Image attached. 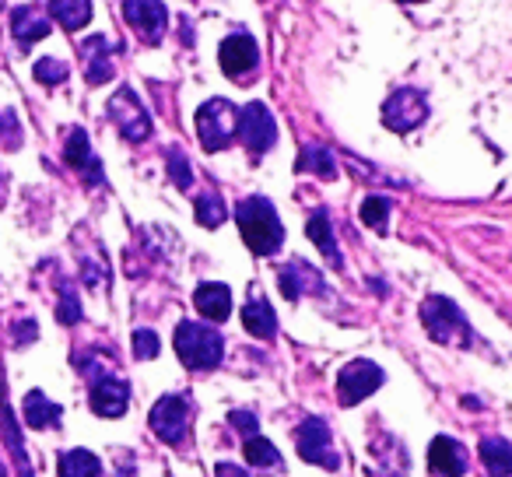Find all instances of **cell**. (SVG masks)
I'll use <instances>...</instances> for the list:
<instances>
[{
  "instance_id": "cell-1",
  "label": "cell",
  "mask_w": 512,
  "mask_h": 477,
  "mask_svg": "<svg viewBox=\"0 0 512 477\" xmlns=\"http://www.w3.org/2000/svg\"><path fill=\"white\" fill-rule=\"evenodd\" d=\"M235 221H239V232L246 239V246L256 253V257H271V253L281 250L285 243V228L278 221V211H274L271 200L264 197H249L235 207Z\"/></svg>"
},
{
  "instance_id": "cell-2",
  "label": "cell",
  "mask_w": 512,
  "mask_h": 477,
  "mask_svg": "<svg viewBox=\"0 0 512 477\" xmlns=\"http://www.w3.org/2000/svg\"><path fill=\"white\" fill-rule=\"evenodd\" d=\"M221 334L204 323H179L176 327V355L186 369L200 372V369H214L221 362Z\"/></svg>"
},
{
  "instance_id": "cell-3",
  "label": "cell",
  "mask_w": 512,
  "mask_h": 477,
  "mask_svg": "<svg viewBox=\"0 0 512 477\" xmlns=\"http://www.w3.org/2000/svg\"><path fill=\"white\" fill-rule=\"evenodd\" d=\"M421 320H425V330L432 334V341L439 344H467L470 341V327L463 320V313L442 295H432V299L421 302Z\"/></svg>"
},
{
  "instance_id": "cell-4",
  "label": "cell",
  "mask_w": 512,
  "mask_h": 477,
  "mask_svg": "<svg viewBox=\"0 0 512 477\" xmlns=\"http://www.w3.org/2000/svg\"><path fill=\"white\" fill-rule=\"evenodd\" d=\"M235 127H239V113H235L232 102L225 99H211L200 106L197 113V134H200V144L207 151H221L232 144L235 137Z\"/></svg>"
},
{
  "instance_id": "cell-5",
  "label": "cell",
  "mask_w": 512,
  "mask_h": 477,
  "mask_svg": "<svg viewBox=\"0 0 512 477\" xmlns=\"http://www.w3.org/2000/svg\"><path fill=\"white\" fill-rule=\"evenodd\" d=\"M383 386V369L372 362H365V358H355V362H348L341 369V379H337V397H341L344 407H355L362 404L365 397H372V393Z\"/></svg>"
},
{
  "instance_id": "cell-6",
  "label": "cell",
  "mask_w": 512,
  "mask_h": 477,
  "mask_svg": "<svg viewBox=\"0 0 512 477\" xmlns=\"http://www.w3.org/2000/svg\"><path fill=\"white\" fill-rule=\"evenodd\" d=\"M235 134H239V141L246 144L253 155H264L274 144V134H278L271 109H267L264 102H249L246 109H239V127H235Z\"/></svg>"
},
{
  "instance_id": "cell-7",
  "label": "cell",
  "mask_w": 512,
  "mask_h": 477,
  "mask_svg": "<svg viewBox=\"0 0 512 477\" xmlns=\"http://www.w3.org/2000/svg\"><path fill=\"white\" fill-rule=\"evenodd\" d=\"M299 456L306 463H316L323 470H337V453H334V439H330L327 421L320 418H306L299 425Z\"/></svg>"
},
{
  "instance_id": "cell-8",
  "label": "cell",
  "mask_w": 512,
  "mask_h": 477,
  "mask_svg": "<svg viewBox=\"0 0 512 477\" xmlns=\"http://www.w3.org/2000/svg\"><path fill=\"white\" fill-rule=\"evenodd\" d=\"M425 116H428L425 95L414 92V88H400V92H393L390 99H386V106H383V123L390 130H400V134L421 127V123H425Z\"/></svg>"
},
{
  "instance_id": "cell-9",
  "label": "cell",
  "mask_w": 512,
  "mask_h": 477,
  "mask_svg": "<svg viewBox=\"0 0 512 477\" xmlns=\"http://www.w3.org/2000/svg\"><path fill=\"white\" fill-rule=\"evenodd\" d=\"M186 425H190V404L186 397H162L155 407H151V428L162 442H179L186 435Z\"/></svg>"
},
{
  "instance_id": "cell-10",
  "label": "cell",
  "mask_w": 512,
  "mask_h": 477,
  "mask_svg": "<svg viewBox=\"0 0 512 477\" xmlns=\"http://www.w3.org/2000/svg\"><path fill=\"white\" fill-rule=\"evenodd\" d=\"M109 116H113V123L123 130V137L127 141H144V137L151 134V120H148V113H144V106L134 99V92H116L113 95V102H109Z\"/></svg>"
},
{
  "instance_id": "cell-11",
  "label": "cell",
  "mask_w": 512,
  "mask_h": 477,
  "mask_svg": "<svg viewBox=\"0 0 512 477\" xmlns=\"http://www.w3.org/2000/svg\"><path fill=\"white\" fill-rule=\"evenodd\" d=\"M123 15H127L130 29L137 36H144L148 43H158L165 32V8L162 0H127L123 4Z\"/></svg>"
},
{
  "instance_id": "cell-12",
  "label": "cell",
  "mask_w": 512,
  "mask_h": 477,
  "mask_svg": "<svg viewBox=\"0 0 512 477\" xmlns=\"http://www.w3.org/2000/svg\"><path fill=\"white\" fill-rule=\"evenodd\" d=\"M130 390L123 379L116 376H95L92 379V411L102 414V418H120L127 411Z\"/></svg>"
},
{
  "instance_id": "cell-13",
  "label": "cell",
  "mask_w": 512,
  "mask_h": 477,
  "mask_svg": "<svg viewBox=\"0 0 512 477\" xmlns=\"http://www.w3.org/2000/svg\"><path fill=\"white\" fill-rule=\"evenodd\" d=\"M218 60H221V71L235 74V78H239V74H246V71H253L256 60H260L256 39L253 36H232V39H225V43H221Z\"/></svg>"
},
{
  "instance_id": "cell-14",
  "label": "cell",
  "mask_w": 512,
  "mask_h": 477,
  "mask_svg": "<svg viewBox=\"0 0 512 477\" xmlns=\"http://www.w3.org/2000/svg\"><path fill=\"white\" fill-rule=\"evenodd\" d=\"M428 467L439 477H460L463 470H467V453H463V446L456 439L439 435V439H432V446H428Z\"/></svg>"
},
{
  "instance_id": "cell-15",
  "label": "cell",
  "mask_w": 512,
  "mask_h": 477,
  "mask_svg": "<svg viewBox=\"0 0 512 477\" xmlns=\"http://www.w3.org/2000/svg\"><path fill=\"white\" fill-rule=\"evenodd\" d=\"M278 281H281V292H285V299H292V302L302 299L306 292H313V295L323 292V278L309 264H302V260L281 267Z\"/></svg>"
},
{
  "instance_id": "cell-16",
  "label": "cell",
  "mask_w": 512,
  "mask_h": 477,
  "mask_svg": "<svg viewBox=\"0 0 512 477\" xmlns=\"http://www.w3.org/2000/svg\"><path fill=\"white\" fill-rule=\"evenodd\" d=\"M242 327L253 337H260V341H271V337L278 334V316H274L271 302H264V299L246 302V306H242Z\"/></svg>"
},
{
  "instance_id": "cell-17",
  "label": "cell",
  "mask_w": 512,
  "mask_h": 477,
  "mask_svg": "<svg viewBox=\"0 0 512 477\" xmlns=\"http://www.w3.org/2000/svg\"><path fill=\"white\" fill-rule=\"evenodd\" d=\"M11 32H15V39L22 46H32L50 36V22L36 8H15L11 11Z\"/></svg>"
},
{
  "instance_id": "cell-18",
  "label": "cell",
  "mask_w": 512,
  "mask_h": 477,
  "mask_svg": "<svg viewBox=\"0 0 512 477\" xmlns=\"http://www.w3.org/2000/svg\"><path fill=\"white\" fill-rule=\"evenodd\" d=\"M193 302H197L200 316H207V320H214V323L228 320V313H232V292H228L225 285H200Z\"/></svg>"
},
{
  "instance_id": "cell-19",
  "label": "cell",
  "mask_w": 512,
  "mask_h": 477,
  "mask_svg": "<svg viewBox=\"0 0 512 477\" xmlns=\"http://www.w3.org/2000/svg\"><path fill=\"white\" fill-rule=\"evenodd\" d=\"M481 463L491 477H509L512 474V446L498 435H484L481 439Z\"/></svg>"
},
{
  "instance_id": "cell-20",
  "label": "cell",
  "mask_w": 512,
  "mask_h": 477,
  "mask_svg": "<svg viewBox=\"0 0 512 477\" xmlns=\"http://www.w3.org/2000/svg\"><path fill=\"white\" fill-rule=\"evenodd\" d=\"M81 57H85V71H88V81L92 85H106L113 78V60H109V50H106V39L95 36L81 46Z\"/></svg>"
},
{
  "instance_id": "cell-21",
  "label": "cell",
  "mask_w": 512,
  "mask_h": 477,
  "mask_svg": "<svg viewBox=\"0 0 512 477\" xmlns=\"http://www.w3.org/2000/svg\"><path fill=\"white\" fill-rule=\"evenodd\" d=\"M67 165H71V169H81L92 183H99L102 179L99 158H95L92 148H88L85 130H71V137H67Z\"/></svg>"
},
{
  "instance_id": "cell-22",
  "label": "cell",
  "mask_w": 512,
  "mask_h": 477,
  "mask_svg": "<svg viewBox=\"0 0 512 477\" xmlns=\"http://www.w3.org/2000/svg\"><path fill=\"white\" fill-rule=\"evenodd\" d=\"M50 11L64 29L78 32L92 22V0H50Z\"/></svg>"
},
{
  "instance_id": "cell-23",
  "label": "cell",
  "mask_w": 512,
  "mask_h": 477,
  "mask_svg": "<svg viewBox=\"0 0 512 477\" xmlns=\"http://www.w3.org/2000/svg\"><path fill=\"white\" fill-rule=\"evenodd\" d=\"M60 477H102V463L88 449H71L60 456Z\"/></svg>"
},
{
  "instance_id": "cell-24",
  "label": "cell",
  "mask_w": 512,
  "mask_h": 477,
  "mask_svg": "<svg viewBox=\"0 0 512 477\" xmlns=\"http://www.w3.org/2000/svg\"><path fill=\"white\" fill-rule=\"evenodd\" d=\"M60 421V407L50 404L46 400V393L32 390L29 397H25V425L29 428H50Z\"/></svg>"
},
{
  "instance_id": "cell-25",
  "label": "cell",
  "mask_w": 512,
  "mask_h": 477,
  "mask_svg": "<svg viewBox=\"0 0 512 477\" xmlns=\"http://www.w3.org/2000/svg\"><path fill=\"white\" fill-rule=\"evenodd\" d=\"M306 228H309V239H313V243L323 250V257H327L334 267H341V253H337V243H334V232H330V218H327V214H323V211L313 214Z\"/></svg>"
},
{
  "instance_id": "cell-26",
  "label": "cell",
  "mask_w": 512,
  "mask_h": 477,
  "mask_svg": "<svg viewBox=\"0 0 512 477\" xmlns=\"http://www.w3.org/2000/svg\"><path fill=\"white\" fill-rule=\"evenodd\" d=\"M246 460L260 470H281V453L274 449V442L260 439V435H249L246 439Z\"/></svg>"
},
{
  "instance_id": "cell-27",
  "label": "cell",
  "mask_w": 512,
  "mask_h": 477,
  "mask_svg": "<svg viewBox=\"0 0 512 477\" xmlns=\"http://www.w3.org/2000/svg\"><path fill=\"white\" fill-rule=\"evenodd\" d=\"M299 172H316V176H323V179H334L337 176L334 155H330L327 148H316V144H309V148L302 151V158H299Z\"/></svg>"
},
{
  "instance_id": "cell-28",
  "label": "cell",
  "mask_w": 512,
  "mask_h": 477,
  "mask_svg": "<svg viewBox=\"0 0 512 477\" xmlns=\"http://www.w3.org/2000/svg\"><path fill=\"white\" fill-rule=\"evenodd\" d=\"M225 218H228L225 200H221L214 190L200 193V197H197V221H200V225H204V228H218Z\"/></svg>"
},
{
  "instance_id": "cell-29",
  "label": "cell",
  "mask_w": 512,
  "mask_h": 477,
  "mask_svg": "<svg viewBox=\"0 0 512 477\" xmlns=\"http://www.w3.org/2000/svg\"><path fill=\"white\" fill-rule=\"evenodd\" d=\"M386 218H390V200L386 197H369L362 204V221L376 232H386Z\"/></svg>"
},
{
  "instance_id": "cell-30",
  "label": "cell",
  "mask_w": 512,
  "mask_h": 477,
  "mask_svg": "<svg viewBox=\"0 0 512 477\" xmlns=\"http://www.w3.org/2000/svg\"><path fill=\"white\" fill-rule=\"evenodd\" d=\"M169 176H172V183H176L179 190H186V186L193 183L190 162H186V155H183V151H176V148L169 151Z\"/></svg>"
},
{
  "instance_id": "cell-31",
  "label": "cell",
  "mask_w": 512,
  "mask_h": 477,
  "mask_svg": "<svg viewBox=\"0 0 512 477\" xmlns=\"http://www.w3.org/2000/svg\"><path fill=\"white\" fill-rule=\"evenodd\" d=\"M36 78L43 81V85H60V81L67 78V64H64V60H53V57L39 60V64H36Z\"/></svg>"
},
{
  "instance_id": "cell-32",
  "label": "cell",
  "mask_w": 512,
  "mask_h": 477,
  "mask_svg": "<svg viewBox=\"0 0 512 477\" xmlns=\"http://www.w3.org/2000/svg\"><path fill=\"white\" fill-rule=\"evenodd\" d=\"M134 355L137 358H155L158 355V337L151 330H137L134 334Z\"/></svg>"
},
{
  "instance_id": "cell-33",
  "label": "cell",
  "mask_w": 512,
  "mask_h": 477,
  "mask_svg": "<svg viewBox=\"0 0 512 477\" xmlns=\"http://www.w3.org/2000/svg\"><path fill=\"white\" fill-rule=\"evenodd\" d=\"M60 323H78L81 320V306L78 299H74V292H64L60 295Z\"/></svg>"
},
{
  "instance_id": "cell-34",
  "label": "cell",
  "mask_w": 512,
  "mask_h": 477,
  "mask_svg": "<svg viewBox=\"0 0 512 477\" xmlns=\"http://www.w3.org/2000/svg\"><path fill=\"white\" fill-rule=\"evenodd\" d=\"M228 421H232V425H239L242 432H246V439H249V435H256V418L249 411H235Z\"/></svg>"
},
{
  "instance_id": "cell-35",
  "label": "cell",
  "mask_w": 512,
  "mask_h": 477,
  "mask_svg": "<svg viewBox=\"0 0 512 477\" xmlns=\"http://www.w3.org/2000/svg\"><path fill=\"white\" fill-rule=\"evenodd\" d=\"M214 474H218V477H249L246 470L235 467V463H228V460H221L218 467H214Z\"/></svg>"
},
{
  "instance_id": "cell-36",
  "label": "cell",
  "mask_w": 512,
  "mask_h": 477,
  "mask_svg": "<svg viewBox=\"0 0 512 477\" xmlns=\"http://www.w3.org/2000/svg\"><path fill=\"white\" fill-rule=\"evenodd\" d=\"M0 477H8V470H4V463H0Z\"/></svg>"
},
{
  "instance_id": "cell-37",
  "label": "cell",
  "mask_w": 512,
  "mask_h": 477,
  "mask_svg": "<svg viewBox=\"0 0 512 477\" xmlns=\"http://www.w3.org/2000/svg\"><path fill=\"white\" fill-rule=\"evenodd\" d=\"M0 123H4V120H0Z\"/></svg>"
}]
</instances>
